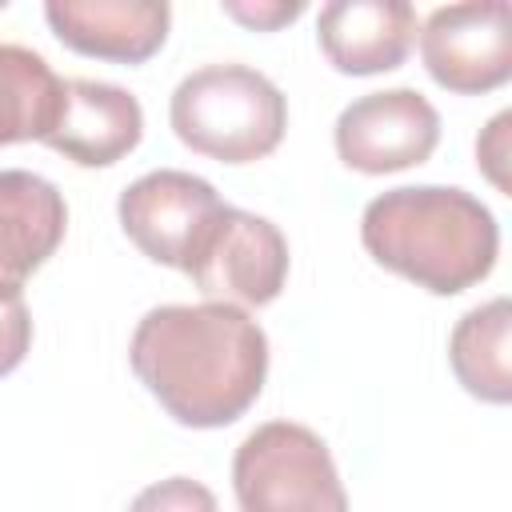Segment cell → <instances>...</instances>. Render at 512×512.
<instances>
[{"instance_id": "obj_9", "label": "cell", "mask_w": 512, "mask_h": 512, "mask_svg": "<svg viewBox=\"0 0 512 512\" xmlns=\"http://www.w3.org/2000/svg\"><path fill=\"white\" fill-rule=\"evenodd\" d=\"M144 136V108L140 100L108 80H64L56 124L48 128L44 144L68 156L80 168H108L124 160Z\"/></svg>"}, {"instance_id": "obj_11", "label": "cell", "mask_w": 512, "mask_h": 512, "mask_svg": "<svg viewBox=\"0 0 512 512\" xmlns=\"http://www.w3.org/2000/svg\"><path fill=\"white\" fill-rule=\"evenodd\" d=\"M68 204L52 180L28 168H0V304L24 296L28 276L60 248Z\"/></svg>"}, {"instance_id": "obj_4", "label": "cell", "mask_w": 512, "mask_h": 512, "mask_svg": "<svg viewBox=\"0 0 512 512\" xmlns=\"http://www.w3.org/2000/svg\"><path fill=\"white\" fill-rule=\"evenodd\" d=\"M232 488L240 512H348L328 444L296 420H268L240 440Z\"/></svg>"}, {"instance_id": "obj_18", "label": "cell", "mask_w": 512, "mask_h": 512, "mask_svg": "<svg viewBox=\"0 0 512 512\" xmlns=\"http://www.w3.org/2000/svg\"><path fill=\"white\" fill-rule=\"evenodd\" d=\"M508 124H512V112H500L476 140V160H480V172L496 184V192H512V180H508Z\"/></svg>"}, {"instance_id": "obj_8", "label": "cell", "mask_w": 512, "mask_h": 512, "mask_svg": "<svg viewBox=\"0 0 512 512\" xmlns=\"http://www.w3.org/2000/svg\"><path fill=\"white\" fill-rule=\"evenodd\" d=\"M220 208H224V200L216 196V188L204 176H192L180 168L144 172L116 200L124 236L148 260H156L164 268H180V272Z\"/></svg>"}, {"instance_id": "obj_6", "label": "cell", "mask_w": 512, "mask_h": 512, "mask_svg": "<svg viewBox=\"0 0 512 512\" xmlns=\"http://www.w3.org/2000/svg\"><path fill=\"white\" fill-rule=\"evenodd\" d=\"M420 56L448 92L480 96L504 88L512 76V8L504 0H460L428 12Z\"/></svg>"}, {"instance_id": "obj_1", "label": "cell", "mask_w": 512, "mask_h": 512, "mask_svg": "<svg viewBox=\"0 0 512 512\" xmlns=\"http://www.w3.org/2000/svg\"><path fill=\"white\" fill-rule=\"evenodd\" d=\"M128 360L176 424L224 428L264 392L268 336L232 304H160L140 316Z\"/></svg>"}, {"instance_id": "obj_5", "label": "cell", "mask_w": 512, "mask_h": 512, "mask_svg": "<svg viewBox=\"0 0 512 512\" xmlns=\"http://www.w3.org/2000/svg\"><path fill=\"white\" fill-rule=\"evenodd\" d=\"M184 276L216 304L264 308L288 280V240L272 220L224 204L192 248Z\"/></svg>"}, {"instance_id": "obj_2", "label": "cell", "mask_w": 512, "mask_h": 512, "mask_svg": "<svg viewBox=\"0 0 512 512\" xmlns=\"http://www.w3.org/2000/svg\"><path fill=\"white\" fill-rule=\"evenodd\" d=\"M364 252L432 296H456L480 284L500 252V228L488 204L448 184L388 188L360 216Z\"/></svg>"}, {"instance_id": "obj_12", "label": "cell", "mask_w": 512, "mask_h": 512, "mask_svg": "<svg viewBox=\"0 0 512 512\" xmlns=\"http://www.w3.org/2000/svg\"><path fill=\"white\" fill-rule=\"evenodd\" d=\"M316 40L344 76L392 72L416 44V12L404 0H332L320 8Z\"/></svg>"}, {"instance_id": "obj_17", "label": "cell", "mask_w": 512, "mask_h": 512, "mask_svg": "<svg viewBox=\"0 0 512 512\" xmlns=\"http://www.w3.org/2000/svg\"><path fill=\"white\" fill-rule=\"evenodd\" d=\"M220 8H224V16H232L244 28L276 32L304 12V0H224Z\"/></svg>"}, {"instance_id": "obj_3", "label": "cell", "mask_w": 512, "mask_h": 512, "mask_svg": "<svg viewBox=\"0 0 512 512\" xmlns=\"http://www.w3.org/2000/svg\"><path fill=\"white\" fill-rule=\"evenodd\" d=\"M168 124L184 148L208 160L252 164L280 148L288 100L248 64H204L176 84Z\"/></svg>"}, {"instance_id": "obj_15", "label": "cell", "mask_w": 512, "mask_h": 512, "mask_svg": "<svg viewBox=\"0 0 512 512\" xmlns=\"http://www.w3.org/2000/svg\"><path fill=\"white\" fill-rule=\"evenodd\" d=\"M128 512H220V504H216L212 488H204L200 480L168 476V480H156L144 492H136Z\"/></svg>"}, {"instance_id": "obj_7", "label": "cell", "mask_w": 512, "mask_h": 512, "mask_svg": "<svg viewBox=\"0 0 512 512\" xmlns=\"http://www.w3.org/2000/svg\"><path fill=\"white\" fill-rule=\"evenodd\" d=\"M336 156L364 172L384 176L424 164L440 144V112L416 88H384L352 100L332 128Z\"/></svg>"}, {"instance_id": "obj_13", "label": "cell", "mask_w": 512, "mask_h": 512, "mask_svg": "<svg viewBox=\"0 0 512 512\" xmlns=\"http://www.w3.org/2000/svg\"><path fill=\"white\" fill-rule=\"evenodd\" d=\"M448 364L468 396L484 404L512 400V304L504 296L456 320L448 336Z\"/></svg>"}, {"instance_id": "obj_10", "label": "cell", "mask_w": 512, "mask_h": 512, "mask_svg": "<svg viewBox=\"0 0 512 512\" xmlns=\"http://www.w3.org/2000/svg\"><path fill=\"white\" fill-rule=\"evenodd\" d=\"M44 20L80 56L144 64L164 48L172 8L164 0H48Z\"/></svg>"}, {"instance_id": "obj_14", "label": "cell", "mask_w": 512, "mask_h": 512, "mask_svg": "<svg viewBox=\"0 0 512 512\" xmlns=\"http://www.w3.org/2000/svg\"><path fill=\"white\" fill-rule=\"evenodd\" d=\"M60 92L64 80L40 52L24 44H0V144L44 140L56 124Z\"/></svg>"}, {"instance_id": "obj_16", "label": "cell", "mask_w": 512, "mask_h": 512, "mask_svg": "<svg viewBox=\"0 0 512 512\" xmlns=\"http://www.w3.org/2000/svg\"><path fill=\"white\" fill-rule=\"evenodd\" d=\"M28 344H32V312L24 296L4 300L0 304V376L20 368V360L28 356Z\"/></svg>"}]
</instances>
